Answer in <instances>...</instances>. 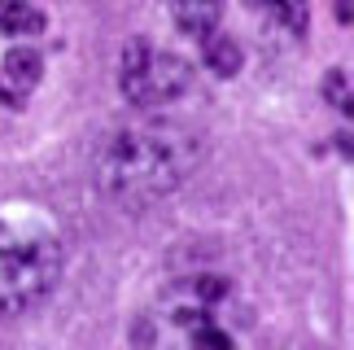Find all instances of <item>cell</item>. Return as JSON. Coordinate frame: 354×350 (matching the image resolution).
I'll return each instance as SVG.
<instances>
[{"instance_id": "obj_2", "label": "cell", "mask_w": 354, "mask_h": 350, "mask_svg": "<svg viewBox=\"0 0 354 350\" xmlns=\"http://www.w3.org/2000/svg\"><path fill=\"white\" fill-rule=\"evenodd\" d=\"M62 280V241L44 223L0 214V320L39 306Z\"/></svg>"}, {"instance_id": "obj_5", "label": "cell", "mask_w": 354, "mask_h": 350, "mask_svg": "<svg viewBox=\"0 0 354 350\" xmlns=\"http://www.w3.org/2000/svg\"><path fill=\"white\" fill-rule=\"evenodd\" d=\"M44 79V57L35 48H9L5 62H0V105H13L22 110L31 101V92Z\"/></svg>"}, {"instance_id": "obj_7", "label": "cell", "mask_w": 354, "mask_h": 350, "mask_svg": "<svg viewBox=\"0 0 354 350\" xmlns=\"http://www.w3.org/2000/svg\"><path fill=\"white\" fill-rule=\"evenodd\" d=\"M44 13L31 0H0V35H39Z\"/></svg>"}, {"instance_id": "obj_11", "label": "cell", "mask_w": 354, "mask_h": 350, "mask_svg": "<svg viewBox=\"0 0 354 350\" xmlns=\"http://www.w3.org/2000/svg\"><path fill=\"white\" fill-rule=\"evenodd\" d=\"M337 18H342V22H350V0H337Z\"/></svg>"}, {"instance_id": "obj_10", "label": "cell", "mask_w": 354, "mask_h": 350, "mask_svg": "<svg viewBox=\"0 0 354 350\" xmlns=\"http://www.w3.org/2000/svg\"><path fill=\"white\" fill-rule=\"evenodd\" d=\"M324 92H328V101H333L342 114L350 110V79H346V71H333L328 84H324Z\"/></svg>"}, {"instance_id": "obj_6", "label": "cell", "mask_w": 354, "mask_h": 350, "mask_svg": "<svg viewBox=\"0 0 354 350\" xmlns=\"http://www.w3.org/2000/svg\"><path fill=\"white\" fill-rule=\"evenodd\" d=\"M171 18L184 35H210L223 18V0H171Z\"/></svg>"}, {"instance_id": "obj_8", "label": "cell", "mask_w": 354, "mask_h": 350, "mask_svg": "<svg viewBox=\"0 0 354 350\" xmlns=\"http://www.w3.org/2000/svg\"><path fill=\"white\" fill-rule=\"evenodd\" d=\"M201 39H206V66H210L214 75L232 79V75L241 71V62H245L241 44H236L232 35H214V31H210V35H201Z\"/></svg>"}, {"instance_id": "obj_4", "label": "cell", "mask_w": 354, "mask_h": 350, "mask_svg": "<svg viewBox=\"0 0 354 350\" xmlns=\"http://www.w3.org/2000/svg\"><path fill=\"white\" fill-rule=\"evenodd\" d=\"M227 280L223 276H188L180 285L167 289V298H162V315L175 320V324L184 329H197V324H210V311L227 298Z\"/></svg>"}, {"instance_id": "obj_9", "label": "cell", "mask_w": 354, "mask_h": 350, "mask_svg": "<svg viewBox=\"0 0 354 350\" xmlns=\"http://www.w3.org/2000/svg\"><path fill=\"white\" fill-rule=\"evenodd\" d=\"M258 5H263L267 18L276 26H284L289 35H297V39L306 35V0H258Z\"/></svg>"}, {"instance_id": "obj_3", "label": "cell", "mask_w": 354, "mask_h": 350, "mask_svg": "<svg viewBox=\"0 0 354 350\" xmlns=\"http://www.w3.org/2000/svg\"><path fill=\"white\" fill-rule=\"evenodd\" d=\"M188 88H193V66H188L180 53L153 48V44H145V39L127 44L122 71H118V92L136 105V110L175 105L180 97H188Z\"/></svg>"}, {"instance_id": "obj_1", "label": "cell", "mask_w": 354, "mask_h": 350, "mask_svg": "<svg viewBox=\"0 0 354 350\" xmlns=\"http://www.w3.org/2000/svg\"><path fill=\"white\" fill-rule=\"evenodd\" d=\"M201 163V140L180 123L140 118V123L114 127L92 154L97 188L114 206L140 210L149 201L175 193Z\"/></svg>"}]
</instances>
